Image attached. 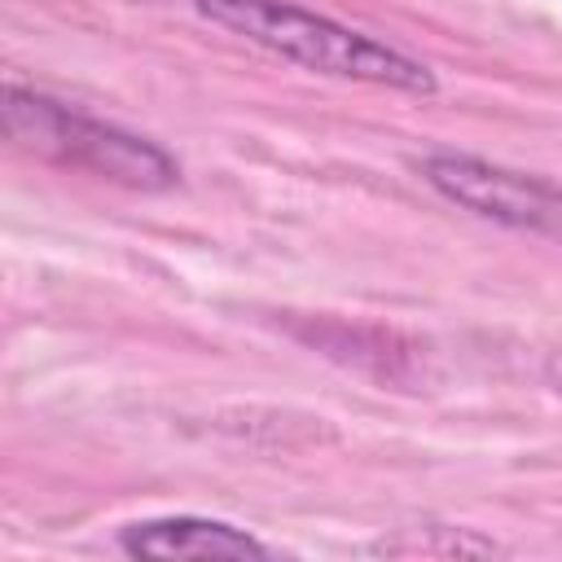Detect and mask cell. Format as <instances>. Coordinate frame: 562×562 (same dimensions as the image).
Here are the masks:
<instances>
[{"label": "cell", "mask_w": 562, "mask_h": 562, "mask_svg": "<svg viewBox=\"0 0 562 562\" xmlns=\"http://www.w3.org/2000/svg\"><path fill=\"white\" fill-rule=\"evenodd\" d=\"M198 13L294 66L334 75V79H356V83H378L413 97H435L439 79L426 61L351 31L325 13L299 9L290 0H193Z\"/></svg>", "instance_id": "6da1fadb"}, {"label": "cell", "mask_w": 562, "mask_h": 562, "mask_svg": "<svg viewBox=\"0 0 562 562\" xmlns=\"http://www.w3.org/2000/svg\"><path fill=\"white\" fill-rule=\"evenodd\" d=\"M4 132L18 149L53 158L61 167H83L92 176L132 184V189H167L176 184V162L145 136H132L114 123L79 114L44 92L4 88Z\"/></svg>", "instance_id": "7a4b0ae2"}, {"label": "cell", "mask_w": 562, "mask_h": 562, "mask_svg": "<svg viewBox=\"0 0 562 562\" xmlns=\"http://www.w3.org/2000/svg\"><path fill=\"white\" fill-rule=\"evenodd\" d=\"M422 176L457 206L531 233H562V189L540 176H522L496 167L474 154H430L422 158Z\"/></svg>", "instance_id": "3957f363"}, {"label": "cell", "mask_w": 562, "mask_h": 562, "mask_svg": "<svg viewBox=\"0 0 562 562\" xmlns=\"http://www.w3.org/2000/svg\"><path fill=\"white\" fill-rule=\"evenodd\" d=\"M119 544L132 558H202V562L268 558V544H259L250 531L220 522V518H193V514L132 522V527H123Z\"/></svg>", "instance_id": "277c9868"}, {"label": "cell", "mask_w": 562, "mask_h": 562, "mask_svg": "<svg viewBox=\"0 0 562 562\" xmlns=\"http://www.w3.org/2000/svg\"><path fill=\"white\" fill-rule=\"evenodd\" d=\"M430 536L435 540H417V544H408V540H382V549L386 553H443V558H465V553H496V540H483V536H474V531H457V527H430Z\"/></svg>", "instance_id": "5b68a950"}]
</instances>
